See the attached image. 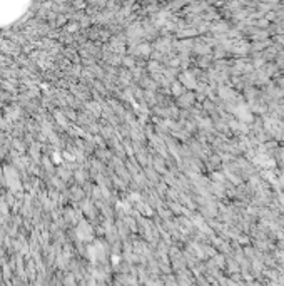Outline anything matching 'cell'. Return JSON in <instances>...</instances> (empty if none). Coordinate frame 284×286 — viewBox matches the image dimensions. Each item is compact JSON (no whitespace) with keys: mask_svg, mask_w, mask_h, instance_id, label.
<instances>
[{"mask_svg":"<svg viewBox=\"0 0 284 286\" xmlns=\"http://www.w3.org/2000/svg\"><path fill=\"white\" fill-rule=\"evenodd\" d=\"M75 234H77V238L82 239V241H89V239L92 238V228H90L85 221H80L79 222V228H77V231H75Z\"/></svg>","mask_w":284,"mask_h":286,"instance_id":"6da1fadb","label":"cell"},{"mask_svg":"<svg viewBox=\"0 0 284 286\" xmlns=\"http://www.w3.org/2000/svg\"><path fill=\"white\" fill-rule=\"evenodd\" d=\"M5 176H7V182L12 186V189L19 188V176H17V172L12 167H5Z\"/></svg>","mask_w":284,"mask_h":286,"instance_id":"7a4b0ae2","label":"cell"},{"mask_svg":"<svg viewBox=\"0 0 284 286\" xmlns=\"http://www.w3.org/2000/svg\"><path fill=\"white\" fill-rule=\"evenodd\" d=\"M139 52H140L142 55H147V54L150 52V47H149L147 44H144V45H140V47H139Z\"/></svg>","mask_w":284,"mask_h":286,"instance_id":"3957f363","label":"cell"},{"mask_svg":"<svg viewBox=\"0 0 284 286\" xmlns=\"http://www.w3.org/2000/svg\"><path fill=\"white\" fill-rule=\"evenodd\" d=\"M55 117H57V121H59V124H62V126L67 124V122H65V117H63V115H60L59 112H55Z\"/></svg>","mask_w":284,"mask_h":286,"instance_id":"277c9868","label":"cell"},{"mask_svg":"<svg viewBox=\"0 0 284 286\" xmlns=\"http://www.w3.org/2000/svg\"><path fill=\"white\" fill-rule=\"evenodd\" d=\"M60 177H63V179H69L70 177V174L67 171H60Z\"/></svg>","mask_w":284,"mask_h":286,"instance_id":"5b68a950","label":"cell"}]
</instances>
